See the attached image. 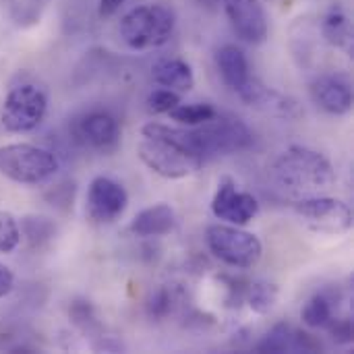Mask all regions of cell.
I'll list each match as a JSON object with an SVG mask.
<instances>
[{
    "label": "cell",
    "instance_id": "obj_9",
    "mask_svg": "<svg viewBox=\"0 0 354 354\" xmlns=\"http://www.w3.org/2000/svg\"><path fill=\"white\" fill-rule=\"evenodd\" d=\"M212 214L232 226H245L259 214V203L251 193L241 191L234 180L222 178L212 199Z\"/></svg>",
    "mask_w": 354,
    "mask_h": 354
},
{
    "label": "cell",
    "instance_id": "obj_18",
    "mask_svg": "<svg viewBox=\"0 0 354 354\" xmlns=\"http://www.w3.org/2000/svg\"><path fill=\"white\" fill-rule=\"evenodd\" d=\"M19 228H21V239H25L31 249H44L56 236V226L46 216H35V214L23 216Z\"/></svg>",
    "mask_w": 354,
    "mask_h": 354
},
{
    "label": "cell",
    "instance_id": "obj_1",
    "mask_svg": "<svg viewBox=\"0 0 354 354\" xmlns=\"http://www.w3.org/2000/svg\"><path fill=\"white\" fill-rule=\"evenodd\" d=\"M272 178L278 189L295 199L326 195L336 185V172L330 160L309 147H288L272 166Z\"/></svg>",
    "mask_w": 354,
    "mask_h": 354
},
{
    "label": "cell",
    "instance_id": "obj_31",
    "mask_svg": "<svg viewBox=\"0 0 354 354\" xmlns=\"http://www.w3.org/2000/svg\"><path fill=\"white\" fill-rule=\"evenodd\" d=\"M12 286H15V276H12V272H10L6 266L0 263V299L6 297V295L12 290Z\"/></svg>",
    "mask_w": 354,
    "mask_h": 354
},
{
    "label": "cell",
    "instance_id": "obj_15",
    "mask_svg": "<svg viewBox=\"0 0 354 354\" xmlns=\"http://www.w3.org/2000/svg\"><path fill=\"white\" fill-rule=\"evenodd\" d=\"M176 226V214L168 203H156L143 212H139L133 220L129 230L135 236L151 239V236H164L170 234Z\"/></svg>",
    "mask_w": 354,
    "mask_h": 354
},
{
    "label": "cell",
    "instance_id": "obj_7",
    "mask_svg": "<svg viewBox=\"0 0 354 354\" xmlns=\"http://www.w3.org/2000/svg\"><path fill=\"white\" fill-rule=\"evenodd\" d=\"M295 214L309 230L317 234L340 236L353 228V209L336 197L317 195L299 199L295 203Z\"/></svg>",
    "mask_w": 354,
    "mask_h": 354
},
{
    "label": "cell",
    "instance_id": "obj_12",
    "mask_svg": "<svg viewBox=\"0 0 354 354\" xmlns=\"http://www.w3.org/2000/svg\"><path fill=\"white\" fill-rule=\"evenodd\" d=\"M224 10L243 41L257 46L268 39V15L259 0H224Z\"/></svg>",
    "mask_w": 354,
    "mask_h": 354
},
{
    "label": "cell",
    "instance_id": "obj_3",
    "mask_svg": "<svg viewBox=\"0 0 354 354\" xmlns=\"http://www.w3.org/2000/svg\"><path fill=\"white\" fill-rule=\"evenodd\" d=\"M176 19L174 12L164 4H143L129 10L120 21V35L133 50H149L164 46L172 31Z\"/></svg>",
    "mask_w": 354,
    "mask_h": 354
},
{
    "label": "cell",
    "instance_id": "obj_19",
    "mask_svg": "<svg viewBox=\"0 0 354 354\" xmlns=\"http://www.w3.org/2000/svg\"><path fill=\"white\" fill-rule=\"evenodd\" d=\"M301 319L307 328L319 330L326 328L334 319V305L332 299L326 292H319L307 301V305L301 311Z\"/></svg>",
    "mask_w": 354,
    "mask_h": 354
},
{
    "label": "cell",
    "instance_id": "obj_23",
    "mask_svg": "<svg viewBox=\"0 0 354 354\" xmlns=\"http://www.w3.org/2000/svg\"><path fill=\"white\" fill-rule=\"evenodd\" d=\"M278 301V286L272 282H255L249 288V307L259 313L266 315L274 309Z\"/></svg>",
    "mask_w": 354,
    "mask_h": 354
},
{
    "label": "cell",
    "instance_id": "obj_32",
    "mask_svg": "<svg viewBox=\"0 0 354 354\" xmlns=\"http://www.w3.org/2000/svg\"><path fill=\"white\" fill-rule=\"evenodd\" d=\"M201 2H203V4H209V6H212V4H216L218 0H201Z\"/></svg>",
    "mask_w": 354,
    "mask_h": 354
},
{
    "label": "cell",
    "instance_id": "obj_8",
    "mask_svg": "<svg viewBox=\"0 0 354 354\" xmlns=\"http://www.w3.org/2000/svg\"><path fill=\"white\" fill-rule=\"evenodd\" d=\"M195 129L199 133L205 158L218 156V153H236L253 145L251 129L236 116L216 114L209 122L199 124Z\"/></svg>",
    "mask_w": 354,
    "mask_h": 354
},
{
    "label": "cell",
    "instance_id": "obj_30",
    "mask_svg": "<svg viewBox=\"0 0 354 354\" xmlns=\"http://www.w3.org/2000/svg\"><path fill=\"white\" fill-rule=\"evenodd\" d=\"M124 2H127V0H100V2H97V12H100L102 19H108V17L116 15L118 8H120Z\"/></svg>",
    "mask_w": 354,
    "mask_h": 354
},
{
    "label": "cell",
    "instance_id": "obj_27",
    "mask_svg": "<svg viewBox=\"0 0 354 354\" xmlns=\"http://www.w3.org/2000/svg\"><path fill=\"white\" fill-rule=\"evenodd\" d=\"M71 313V319L77 328H81L83 332L89 330V326H95V317H93V311H91V305L85 303V301H77L73 303V307L68 309Z\"/></svg>",
    "mask_w": 354,
    "mask_h": 354
},
{
    "label": "cell",
    "instance_id": "obj_20",
    "mask_svg": "<svg viewBox=\"0 0 354 354\" xmlns=\"http://www.w3.org/2000/svg\"><path fill=\"white\" fill-rule=\"evenodd\" d=\"M218 114V110L212 104H178L176 108H172L168 112V116L172 120H176L183 127H199L209 122L214 116Z\"/></svg>",
    "mask_w": 354,
    "mask_h": 354
},
{
    "label": "cell",
    "instance_id": "obj_21",
    "mask_svg": "<svg viewBox=\"0 0 354 354\" xmlns=\"http://www.w3.org/2000/svg\"><path fill=\"white\" fill-rule=\"evenodd\" d=\"M324 35L328 37L330 44H334L338 48L351 46V41H353V29H351V21L344 15V10H340V8L330 10V15L324 21Z\"/></svg>",
    "mask_w": 354,
    "mask_h": 354
},
{
    "label": "cell",
    "instance_id": "obj_28",
    "mask_svg": "<svg viewBox=\"0 0 354 354\" xmlns=\"http://www.w3.org/2000/svg\"><path fill=\"white\" fill-rule=\"evenodd\" d=\"M73 195H75V185L73 183H62L58 187H54L46 199L50 201V205L60 207V209H68L73 205Z\"/></svg>",
    "mask_w": 354,
    "mask_h": 354
},
{
    "label": "cell",
    "instance_id": "obj_2",
    "mask_svg": "<svg viewBox=\"0 0 354 354\" xmlns=\"http://www.w3.org/2000/svg\"><path fill=\"white\" fill-rule=\"evenodd\" d=\"M60 168L52 149L33 143H8L0 147V174L19 185H41Z\"/></svg>",
    "mask_w": 354,
    "mask_h": 354
},
{
    "label": "cell",
    "instance_id": "obj_22",
    "mask_svg": "<svg viewBox=\"0 0 354 354\" xmlns=\"http://www.w3.org/2000/svg\"><path fill=\"white\" fill-rule=\"evenodd\" d=\"M257 353H295V328L278 324L257 344Z\"/></svg>",
    "mask_w": 354,
    "mask_h": 354
},
{
    "label": "cell",
    "instance_id": "obj_24",
    "mask_svg": "<svg viewBox=\"0 0 354 354\" xmlns=\"http://www.w3.org/2000/svg\"><path fill=\"white\" fill-rule=\"evenodd\" d=\"M19 245H21L19 220L10 212L0 209V255L12 253Z\"/></svg>",
    "mask_w": 354,
    "mask_h": 354
},
{
    "label": "cell",
    "instance_id": "obj_14",
    "mask_svg": "<svg viewBox=\"0 0 354 354\" xmlns=\"http://www.w3.org/2000/svg\"><path fill=\"white\" fill-rule=\"evenodd\" d=\"M311 97L313 102L332 116H344L353 110V89L348 81L324 75L311 83Z\"/></svg>",
    "mask_w": 354,
    "mask_h": 354
},
{
    "label": "cell",
    "instance_id": "obj_25",
    "mask_svg": "<svg viewBox=\"0 0 354 354\" xmlns=\"http://www.w3.org/2000/svg\"><path fill=\"white\" fill-rule=\"evenodd\" d=\"M178 104H180V93L178 91H172V89H166V87L153 89L147 95V108L151 112H156V114H168Z\"/></svg>",
    "mask_w": 354,
    "mask_h": 354
},
{
    "label": "cell",
    "instance_id": "obj_17",
    "mask_svg": "<svg viewBox=\"0 0 354 354\" xmlns=\"http://www.w3.org/2000/svg\"><path fill=\"white\" fill-rule=\"evenodd\" d=\"M151 77L158 85L172 91H189L195 85V75L189 62L180 58H160L151 66Z\"/></svg>",
    "mask_w": 354,
    "mask_h": 354
},
{
    "label": "cell",
    "instance_id": "obj_6",
    "mask_svg": "<svg viewBox=\"0 0 354 354\" xmlns=\"http://www.w3.org/2000/svg\"><path fill=\"white\" fill-rule=\"evenodd\" d=\"M46 112V91L35 83H19L4 97L0 122L8 133H29L41 124Z\"/></svg>",
    "mask_w": 354,
    "mask_h": 354
},
{
    "label": "cell",
    "instance_id": "obj_4",
    "mask_svg": "<svg viewBox=\"0 0 354 354\" xmlns=\"http://www.w3.org/2000/svg\"><path fill=\"white\" fill-rule=\"evenodd\" d=\"M141 137L143 139L137 145V156L153 174L168 180H176V178H187L201 170L203 158L185 149L183 145L158 135H141Z\"/></svg>",
    "mask_w": 354,
    "mask_h": 354
},
{
    "label": "cell",
    "instance_id": "obj_11",
    "mask_svg": "<svg viewBox=\"0 0 354 354\" xmlns=\"http://www.w3.org/2000/svg\"><path fill=\"white\" fill-rule=\"evenodd\" d=\"M129 205V195L124 187L108 176H97L91 180L87 191V216L97 224H110L118 220Z\"/></svg>",
    "mask_w": 354,
    "mask_h": 354
},
{
    "label": "cell",
    "instance_id": "obj_29",
    "mask_svg": "<svg viewBox=\"0 0 354 354\" xmlns=\"http://www.w3.org/2000/svg\"><path fill=\"white\" fill-rule=\"evenodd\" d=\"M326 328H330V334L338 344H351L353 342L354 332L351 319H332Z\"/></svg>",
    "mask_w": 354,
    "mask_h": 354
},
{
    "label": "cell",
    "instance_id": "obj_5",
    "mask_svg": "<svg viewBox=\"0 0 354 354\" xmlns=\"http://www.w3.org/2000/svg\"><path fill=\"white\" fill-rule=\"evenodd\" d=\"M205 241L209 251L230 268L249 270L259 263L263 255L261 241L247 230L232 224H212L205 230Z\"/></svg>",
    "mask_w": 354,
    "mask_h": 354
},
{
    "label": "cell",
    "instance_id": "obj_26",
    "mask_svg": "<svg viewBox=\"0 0 354 354\" xmlns=\"http://www.w3.org/2000/svg\"><path fill=\"white\" fill-rule=\"evenodd\" d=\"M172 309V297L166 288H158L151 297H149V303H147V313L149 317L153 319H164Z\"/></svg>",
    "mask_w": 354,
    "mask_h": 354
},
{
    "label": "cell",
    "instance_id": "obj_10",
    "mask_svg": "<svg viewBox=\"0 0 354 354\" xmlns=\"http://www.w3.org/2000/svg\"><path fill=\"white\" fill-rule=\"evenodd\" d=\"M236 93L241 95V100L247 106H251L259 112H266L270 116H276L282 120H297L303 116V108H301L299 100L263 85L255 77H249V81Z\"/></svg>",
    "mask_w": 354,
    "mask_h": 354
},
{
    "label": "cell",
    "instance_id": "obj_13",
    "mask_svg": "<svg viewBox=\"0 0 354 354\" xmlns=\"http://www.w3.org/2000/svg\"><path fill=\"white\" fill-rule=\"evenodd\" d=\"M77 139H81L85 145L100 149V151H112L118 147L120 141V124L118 120L108 112H89L75 124Z\"/></svg>",
    "mask_w": 354,
    "mask_h": 354
},
{
    "label": "cell",
    "instance_id": "obj_16",
    "mask_svg": "<svg viewBox=\"0 0 354 354\" xmlns=\"http://www.w3.org/2000/svg\"><path fill=\"white\" fill-rule=\"evenodd\" d=\"M216 66H218L222 81L234 91H239L251 77L249 60H247L245 52L232 44H226L216 52Z\"/></svg>",
    "mask_w": 354,
    "mask_h": 354
}]
</instances>
